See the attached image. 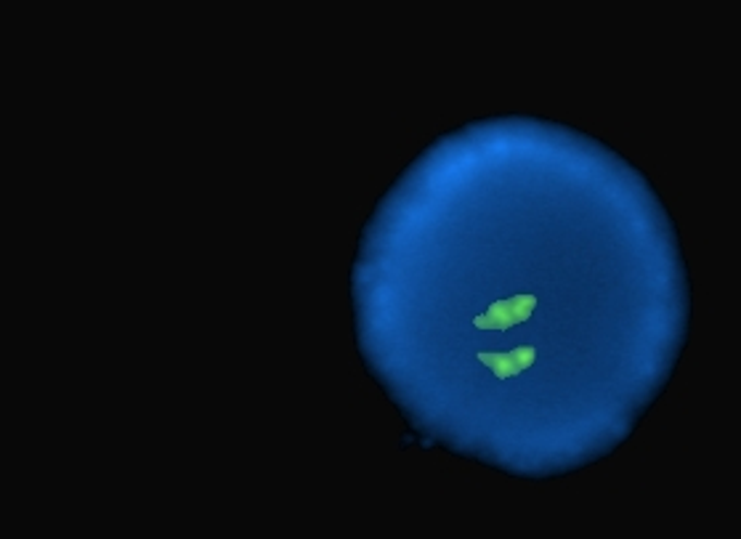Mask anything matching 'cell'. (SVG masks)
<instances>
[{
    "label": "cell",
    "mask_w": 741,
    "mask_h": 539,
    "mask_svg": "<svg viewBox=\"0 0 741 539\" xmlns=\"http://www.w3.org/2000/svg\"><path fill=\"white\" fill-rule=\"evenodd\" d=\"M537 298L534 295H515V298L491 303L482 317L473 319L478 330H510V327L526 322L534 314Z\"/></svg>",
    "instance_id": "1"
},
{
    "label": "cell",
    "mask_w": 741,
    "mask_h": 539,
    "mask_svg": "<svg viewBox=\"0 0 741 539\" xmlns=\"http://www.w3.org/2000/svg\"><path fill=\"white\" fill-rule=\"evenodd\" d=\"M534 356H537V351H534L532 345H521V348H513L510 354H478V362L491 367V372H495L497 378L506 380L524 372V369L534 362Z\"/></svg>",
    "instance_id": "2"
}]
</instances>
